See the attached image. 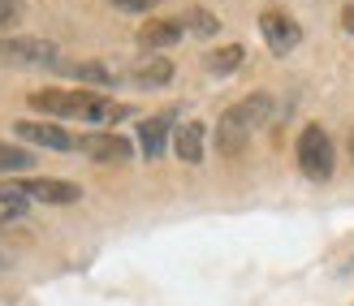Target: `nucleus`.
I'll use <instances>...</instances> for the list:
<instances>
[{
  "mask_svg": "<svg viewBox=\"0 0 354 306\" xmlns=\"http://www.w3.org/2000/svg\"><path fill=\"white\" fill-rule=\"evenodd\" d=\"M30 108L48 117H65V121H121L130 113L126 104H117L100 91H65V86H52V91H30Z\"/></svg>",
  "mask_w": 354,
  "mask_h": 306,
  "instance_id": "nucleus-1",
  "label": "nucleus"
},
{
  "mask_svg": "<svg viewBox=\"0 0 354 306\" xmlns=\"http://www.w3.org/2000/svg\"><path fill=\"white\" fill-rule=\"evenodd\" d=\"M268 108H272L268 95H246V99H238V104L221 117V125H216V147H221L225 155H238V151L246 147V138H251L259 125L268 121Z\"/></svg>",
  "mask_w": 354,
  "mask_h": 306,
  "instance_id": "nucleus-2",
  "label": "nucleus"
},
{
  "mask_svg": "<svg viewBox=\"0 0 354 306\" xmlns=\"http://www.w3.org/2000/svg\"><path fill=\"white\" fill-rule=\"evenodd\" d=\"M61 61L57 44L35 39V35H13V39H0V65H17V69H52Z\"/></svg>",
  "mask_w": 354,
  "mask_h": 306,
  "instance_id": "nucleus-3",
  "label": "nucleus"
},
{
  "mask_svg": "<svg viewBox=\"0 0 354 306\" xmlns=\"http://www.w3.org/2000/svg\"><path fill=\"white\" fill-rule=\"evenodd\" d=\"M298 169H303L311 182H328L333 177V138L320 125H307L298 134Z\"/></svg>",
  "mask_w": 354,
  "mask_h": 306,
  "instance_id": "nucleus-4",
  "label": "nucleus"
},
{
  "mask_svg": "<svg viewBox=\"0 0 354 306\" xmlns=\"http://www.w3.org/2000/svg\"><path fill=\"white\" fill-rule=\"evenodd\" d=\"M259 35H263V44H268L277 57H290V52L303 44V26H298L286 9H263L259 13Z\"/></svg>",
  "mask_w": 354,
  "mask_h": 306,
  "instance_id": "nucleus-5",
  "label": "nucleus"
},
{
  "mask_svg": "<svg viewBox=\"0 0 354 306\" xmlns=\"http://www.w3.org/2000/svg\"><path fill=\"white\" fill-rule=\"evenodd\" d=\"M13 134L22 142H35V147H48V151H78L82 147V142L69 134L65 125H57V121H17Z\"/></svg>",
  "mask_w": 354,
  "mask_h": 306,
  "instance_id": "nucleus-6",
  "label": "nucleus"
},
{
  "mask_svg": "<svg viewBox=\"0 0 354 306\" xmlns=\"http://www.w3.org/2000/svg\"><path fill=\"white\" fill-rule=\"evenodd\" d=\"M13 190H22L26 199L35 203H52V207H65V203H78L82 190L74 182H61V177H30V182H9Z\"/></svg>",
  "mask_w": 354,
  "mask_h": 306,
  "instance_id": "nucleus-7",
  "label": "nucleus"
},
{
  "mask_svg": "<svg viewBox=\"0 0 354 306\" xmlns=\"http://www.w3.org/2000/svg\"><path fill=\"white\" fill-rule=\"evenodd\" d=\"M173 121H177V108H165L160 117H151L138 125V151H143L147 160H156L165 147H169V130H173Z\"/></svg>",
  "mask_w": 354,
  "mask_h": 306,
  "instance_id": "nucleus-8",
  "label": "nucleus"
},
{
  "mask_svg": "<svg viewBox=\"0 0 354 306\" xmlns=\"http://www.w3.org/2000/svg\"><path fill=\"white\" fill-rule=\"evenodd\" d=\"M82 151L100 160V164H126V160L134 155V147L121 134H86L82 138Z\"/></svg>",
  "mask_w": 354,
  "mask_h": 306,
  "instance_id": "nucleus-9",
  "label": "nucleus"
},
{
  "mask_svg": "<svg viewBox=\"0 0 354 306\" xmlns=\"http://www.w3.org/2000/svg\"><path fill=\"white\" fill-rule=\"evenodd\" d=\"M177 39H182V22H177V17H151V22L138 26V44H143L147 52L173 48Z\"/></svg>",
  "mask_w": 354,
  "mask_h": 306,
  "instance_id": "nucleus-10",
  "label": "nucleus"
},
{
  "mask_svg": "<svg viewBox=\"0 0 354 306\" xmlns=\"http://www.w3.org/2000/svg\"><path fill=\"white\" fill-rule=\"evenodd\" d=\"M173 151H177V160H186V164H199V160H203V125L199 121H182V125H177Z\"/></svg>",
  "mask_w": 354,
  "mask_h": 306,
  "instance_id": "nucleus-11",
  "label": "nucleus"
},
{
  "mask_svg": "<svg viewBox=\"0 0 354 306\" xmlns=\"http://www.w3.org/2000/svg\"><path fill=\"white\" fill-rule=\"evenodd\" d=\"M126 74H130V82H138V86H169V82H173V65H169L165 57H151V61L130 65Z\"/></svg>",
  "mask_w": 354,
  "mask_h": 306,
  "instance_id": "nucleus-12",
  "label": "nucleus"
},
{
  "mask_svg": "<svg viewBox=\"0 0 354 306\" xmlns=\"http://www.w3.org/2000/svg\"><path fill=\"white\" fill-rule=\"evenodd\" d=\"M203 65H207V74H216V78L234 74V69L242 65V44H225V48H212Z\"/></svg>",
  "mask_w": 354,
  "mask_h": 306,
  "instance_id": "nucleus-13",
  "label": "nucleus"
},
{
  "mask_svg": "<svg viewBox=\"0 0 354 306\" xmlns=\"http://www.w3.org/2000/svg\"><path fill=\"white\" fill-rule=\"evenodd\" d=\"M26 207H30V199L22 190H13V186H5L0 190V224H9V220H22L26 216Z\"/></svg>",
  "mask_w": 354,
  "mask_h": 306,
  "instance_id": "nucleus-14",
  "label": "nucleus"
},
{
  "mask_svg": "<svg viewBox=\"0 0 354 306\" xmlns=\"http://www.w3.org/2000/svg\"><path fill=\"white\" fill-rule=\"evenodd\" d=\"M177 22H182V30H194V35H203V39H212V35L221 30V22H216L207 9H186Z\"/></svg>",
  "mask_w": 354,
  "mask_h": 306,
  "instance_id": "nucleus-15",
  "label": "nucleus"
},
{
  "mask_svg": "<svg viewBox=\"0 0 354 306\" xmlns=\"http://www.w3.org/2000/svg\"><path fill=\"white\" fill-rule=\"evenodd\" d=\"M35 164V155L26 147H13V142H0V173H26Z\"/></svg>",
  "mask_w": 354,
  "mask_h": 306,
  "instance_id": "nucleus-16",
  "label": "nucleus"
},
{
  "mask_svg": "<svg viewBox=\"0 0 354 306\" xmlns=\"http://www.w3.org/2000/svg\"><path fill=\"white\" fill-rule=\"evenodd\" d=\"M160 0H113V9H121V13H151Z\"/></svg>",
  "mask_w": 354,
  "mask_h": 306,
  "instance_id": "nucleus-17",
  "label": "nucleus"
},
{
  "mask_svg": "<svg viewBox=\"0 0 354 306\" xmlns=\"http://www.w3.org/2000/svg\"><path fill=\"white\" fill-rule=\"evenodd\" d=\"M13 17H17V0H0V26L13 22Z\"/></svg>",
  "mask_w": 354,
  "mask_h": 306,
  "instance_id": "nucleus-18",
  "label": "nucleus"
},
{
  "mask_svg": "<svg viewBox=\"0 0 354 306\" xmlns=\"http://www.w3.org/2000/svg\"><path fill=\"white\" fill-rule=\"evenodd\" d=\"M342 22H346V30H350V35H354V5H350V9H346V13H342Z\"/></svg>",
  "mask_w": 354,
  "mask_h": 306,
  "instance_id": "nucleus-19",
  "label": "nucleus"
},
{
  "mask_svg": "<svg viewBox=\"0 0 354 306\" xmlns=\"http://www.w3.org/2000/svg\"><path fill=\"white\" fill-rule=\"evenodd\" d=\"M13 263V255H5V246H0V267H9Z\"/></svg>",
  "mask_w": 354,
  "mask_h": 306,
  "instance_id": "nucleus-20",
  "label": "nucleus"
},
{
  "mask_svg": "<svg viewBox=\"0 0 354 306\" xmlns=\"http://www.w3.org/2000/svg\"><path fill=\"white\" fill-rule=\"evenodd\" d=\"M350 155H354V134H350Z\"/></svg>",
  "mask_w": 354,
  "mask_h": 306,
  "instance_id": "nucleus-21",
  "label": "nucleus"
}]
</instances>
